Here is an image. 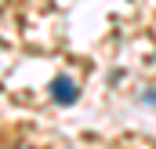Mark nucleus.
<instances>
[{"mask_svg": "<svg viewBox=\"0 0 156 149\" xmlns=\"http://www.w3.org/2000/svg\"><path fill=\"white\" fill-rule=\"evenodd\" d=\"M51 95H55L58 106H69V102H76V84H73L69 76H58V80L51 84Z\"/></svg>", "mask_w": 156, "mask_h": 149, "instance_id": "nucleus-1", "label": "nucleus"}]
</instances>
